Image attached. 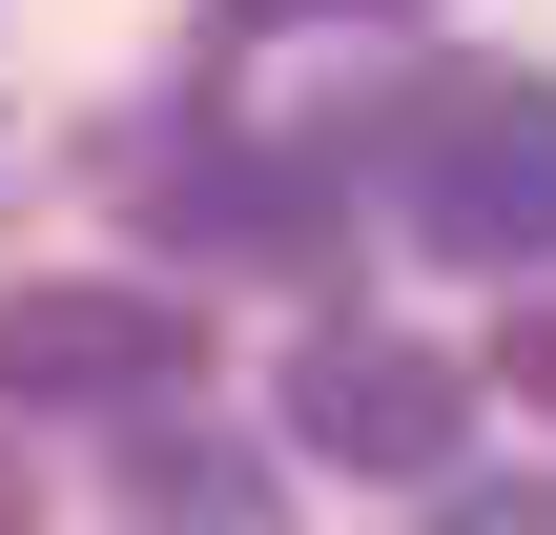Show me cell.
I'll list each match as a JSON object with an SVG mask.
<instances>
[{"label":"cell","mask_w":556,"mask_h":535,"mask_svg":"<svg viewBox=\"0 0 556 535\" xmlns=\"http://www.w3.org/2000/svg\"><path fill=\"white\" fill-rule=\"evenodd\" d=\"M516 392H536V412H556V289H536V309H516Z\"/></svg>","instance_id":"52a82bcc"},{"label":"cell","mask_w":556,"mask_h":535,"mask_svg":"<svg viewBox=\"0 0 556 535\" xmlns=\"http://www.w3.org/2000/svg\"><path fill=\"white\" fill-rule=\"evenodd\" d=\"M454 433H475V371H454V351H413V330H309L289 454H330V474H454Z\"/></svg>","instance_id":"3957f363"},{"label":"cell","mask_w":556,"mask_h":535,"mask_svg":"<svg viewBox=\"0 0 556 535\" xmlns=\"http://www.w3.org/2000/svg\"><path fill=\"white\" fill-rule=\"evenodd\" d=\"M268 21H413V0H227V41H268Z\"/></svg>","instance_id":"8992f818"},{"label":"cell","mask_w":556,"mask_h":535,"mask_svg":"<svg viewBox=\"0 0 556 535\" xmlns=\"http://www.w3.org/2000/svg\"><path fill=\"white\" fill-rule=\"evenodd\" d=\"M433 535H556V495H536V474H454V495H433Z\"/></svg>","instance_id":"5b68a950"},{"label":"cell","mask_w":556,"mask_h":535,"mask_svg":"<svg viewBox=\"0 0 556 535\" xmlns=\"http://www.w3.org/2000/svg\"><path fill=\"white\" fill-rule=\"evenodd\" d=\"M0 392L21 412H165V392H206V309L186 289H103V268H41V289H0Z\"/></svg>","instance_id":"7a4b0ae2"},{"label":"cell","mask_w":556,"mask_h":535,"mask_svg":"<svg viewBox=\"0 0 556 535\" xmlns=\"http://www.w3.org/2000/svg\"><path fill=\"white\" fill-rule=\"evenodd\" d=\"M330 206H351V165H268V144H206L186 186H165V227H206L227 268H330Z\"/></svg>","instance_id":"277c9868"},{"label":"cell","mask_w":556,"mask_h":535,"mask_svg":"<svg viewBox=\"0 0 556 535\" xmlns=\"http://www.w3.org/2000/svg\"><path fill=\"white\" fill-rule=\"evenodd\" d=\"M392 227L454 268L556 247V82H413L392 103Z\"/></svg>","instance_id":"6da1fadb"},{"label":"cell","mask_w":556,"mask_h":535,"mask_svg":"<svg viewBox=\"0 0 556 535\" xmlns=\"http://www.w3.org/2000/svg\"><path fill=\"white\" fill-rule=\"evenodd\" d=\"M0 535H21V474H0Z\"/></svg>","instance_id":"ba28073f"}]
</instances>
